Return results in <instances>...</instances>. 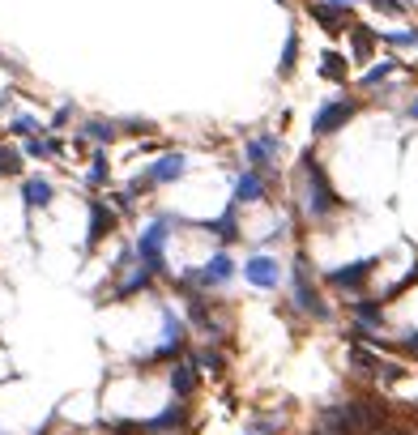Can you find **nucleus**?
Masks as SVG:
<instances>
[{"label": "nucleus", "mask_w": 418, "mask_h": 435, "mask_svg": "<svg viewBox=\"0 0 418 435\" xmlns=\"http://www.w3.org/2000/svg\"><path fill=\"white\" fill-rule=\"evenodd\" d=\"M252 278H256V282H269V278H273L269 261H256V265H252Z\"/></svg>", "instance_id": "7ed1b4c3"}, {"label": "nucleus", "mask_w": 418, "mask_h": 435, "mask_svg": "<svg viewBox=\"0 0 418 435\" xmlns=\"http://www.w3.org/2000/svg\"><path fill=\"white\" fill-rule=\"evenodd\" d=\"M346 115H350V107H329V111L316 120V128H320V132H333V124H342Z\"/></svg>", "instance_id": "f257e3e1"}, {"label": "nucleus", "mask_w": 418, "mask_h": 435, "mask_svg": "<svg viewBox=\"0 0 418 435\" xmlns=\"http://www.w3.org/2000/svg\"><path fill=\"white\" fill-rule=\"evenodd\" d=\"M26 192H30V201H34V205H43V201L51 196V188H47V184H30Z\"/></svg>", "instance_id": "f03ea898"}, {"label": "nucleus", "mask_w": 418, "mask_h": 435, "mask_svg": "<svg viewBox=\"0 0 418 435\" xmlns=\"http://www.w3.org/2000/svg\"><path fill=\"white\" fill-rule=\"evenodd\" d=\"M256 192H261V184H256V179H248V184H239V196H248V201H256Z\"/></svg>", "instance_id": "20e7f679"}]
</instances>
